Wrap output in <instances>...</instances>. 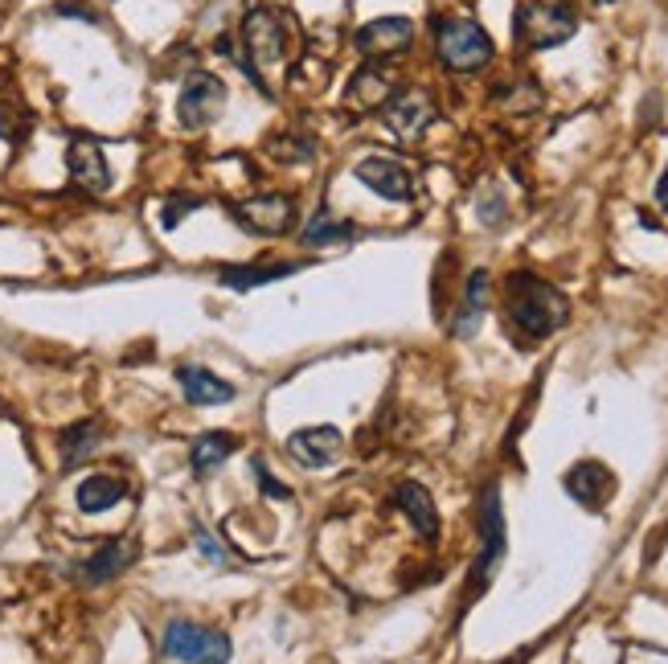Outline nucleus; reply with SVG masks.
Listing matches in <instances>:
<instances>
[{"instance_id":"nucleus-24","label":"nucleus","mask_w":668,"mask_h":664,"mask_svg":"<svg viewBox=\"0 0 668 664\" xmlns=\"http://www.w3.org/2000/svg\"><path fill=\"white\" fill-rule=\"evenodd\" d=\"M98 439H103L98 423H79V427L62 430V459H66V468H74L83 456H91L98 447Z\"/></svg>"},{"instance_id":"nucleus-1","label":"nucleus","mask_w":668,"mask_h":664,"mask_svg":"<svg viewBox=\"0 0 668 664\" xmlns=\"http://www.w3.org/2000/svg\"><path fill=\"white\" fill-rule=\"evenodd\" d=\"M571 320V300L545 279L516 271L509 276V324L530 336H550Z\"/></svg>"},{"instance_id":"nucleus-16","label":"nucleus","mask_w":668,"mask_h":664,"mask_svg":"<svg viewBox=\"0 0 668 664\" xmlns=\"http://www.w3.org/2000/svg\"><path fill=\"white\" fill-rule=\"evenodd\" d=\"M394 505L410 517V526L422 533L427 541L439 538V509H435L431 492L422 485H398V492H394Z\"/></svg>"},{"instance_id":"nucleus-2","label":"nucleus","mask_w":668,"mask_h":664,"mask_svg":"<svg viewBox=\"0 0 668 664\" xmlns=\"http://www.w3.org/2000/svg\"><path fill=\"white\" fill-rule=\"evenodd\" d=\"M435 50H439V62H443L447 70H460V74H472V70L488 66L492 54H497L484 25L472 21V17L439 21V29H435Z\"/></svg>"},{"instance_id":"nucleus-13","label":"nucleus","mask_w":668,"mask_h":664,"mask_svg":"<svg viewBox=\"0 0 668 664\" xmlns=\"http://www.w3.org/2000/svg\"><path fill=\"white\" fill-rule=\"evenodd\" d=\"M410 42H415V21H406V17H382V21L357 29V50L369 58L403 54L410 50Z\"/></svg>"},{"instance_id":"nucleus-4","label":"nucleus","mask_w":668,"mask_h":664,"mask_svg":"<svg viewBox=\"0 0 668 664\" xmlns=\"http://www.w3.org/2000/svg\"><path fill=\"white\" fill-rule=\"evenodd\" d=\"M242 45L251 54L254 66H271V62H283L292 54L295 45V25L288 13L279 9H251L247 21H242ZM251 62H247V74H254Z\"/></svg>"},{"instance_id":"nucleus-26","label":"nucleus","mask_w":668,"mask_h":664,"mask_svg":"<svg viewBox=\"0 0 668 664\" xmlns=\"http://www.w3.org/2000/svg\"><path fill=\"white\" fill-rule=\"evenodd\" d=\"M197 206H201V201H194V197H173V206L165 209V226L173 230V226H177V221H181L185 214H194Z\"/></svg>"},{"instance_id":"nucleus-21","label":"nucleus","mask_w":668,"mask_h":664,"mask_svg":"<svg viewBox=\"0 0 668 664\" xmlns=\"http://www.w3.org/2000/svg\"><path fill=\"white\" fill-rule=\"evenodd\" d=\"M488 271H472V279H468V291H463V317L456 320V332L460 336H472L476 324H480V317H484L488 308Z\"/></svg>"},{"instance_id":"nucleus-30","label":"nucleus","mask_w":668,"mask_h":664,"mask_svg":"<svg viewBox=\"0 0 668 664\" xmlns=\"http://www.w3.org/2000/svg\"><path fill=\"white\" fill-rule=\"evenodd\" d=\"M58 13H62V17H83V21H98V17L91 13V9H74V4H62Z\"/></svg>"},{"instance_id":"nucleus-23","label":"nucleus","mask_w":668,"mask_h":664,"mask_svg":"<svg viewBox=\"0 0 668 664\" xmlns=\"http://www.w3.org/2000/svg\"><path fill=\"white\" fill-rule=\"evenodd\" d=\"M345 238H353V226L341 218H333L328 209H321L316 218L304 226V242L307 247H333V242H345Z\"/></svg>"},{"instance_id":"nucleus-22","label":"nucleus","mask_w":668,"mask_h":664,"mask_svg":"<svg viewBox=\"0 0 668 664\" xmlns=\"http://www.w3.org/2000/svg\"><path fill=\"white\" fill-rule=\"evenodd\" d=\"M300 271V263H263V267H230L222 276L226 288H259V283H275V279Z\"/></svg>"},{"instance_id":"nucleus-19","label":"nucleus","mask_w":668,"mask_h":664,"mask_svg":"<svg viewBox=\"0 0 668 664\" xmlns=\"http://www.w3.org/2000/svg\"><path fill=\"white\" fill-rule=\"evenodd\" d=\"M234 435H226V430H206L201 439L194 443V452H189V464H194L197 476H206V471H213L218 464H226V459L234 456Z\"/></svg>"},{"instance_id":"nucleus-11","label":"nucleus","mask_w":668,"mask_h":664,"mask_svg":"<svg viewBox=\"0 0 668 664\" xmlns=\"http://www.w3.org/2000/svg\"><path fill=\"white\" fill-rule=\"evenodd\" d=\"M566 492H571V497L591 512L607 509V500L615 497L612 468L599 464V459H583V464H574V468L566 471Z\"/></svg>"},{"instance_id":"nucleus-29","label":"nucleus","mask_w":668,"mask_h":664,"mask_svg":"<svg viewBox=\"0 0 668 664\" xmlns=\"http://www.w3.org/2000/svg\"><path fill=\"white\" fill-rule=\"evenodd\" d=\"M656 206H660V209L668 214V168H665V177L656 180Z\"/></svg>"},{"instance_id":"nucleus-3","label":"nucleus","mask_w":668,"mask_h":664,"mask_svg":"<svg viewBox=\"0 0 668 664\" xmlns=\"http://www.w3.org/2000/svg\"><path fill=\"white\" fill-rule=\"evenodd\" d=\"M578 29V13L571 4H542V0H525L513 17V33L521 45L530 50H554V45L571 42Z\"/></svg>"},{"instance_id":"nucleus-25","label":"nucleus","mask_w":668,"mask_h":664,"mask_svg":"<svg viewBox=\"0 0 668 664\" xmlns=\"http://www.w3.org/2000/svg\"><path fill=\"white\" fill-rule=\"evenodd\" d=\"M25 127H29V115L17 103H4L0 98V139H9V144H17V139L25 136Z\"/></svg>"},{"instance_id":"nucleus-14","label":"nucleus","mask_w":668,"mask_h":664,"mask_svg":"<svg viewBox=\"0 0 668 664\" xmlns=\"http://www.w3.org/2000/svg\"><path fill=\"white\" fill-rule=\"evenodd\" d=\"M341 447H345V439L336 427H304L288 439V456L300 468H328V464H336Z\"/></svg>"},{"instance_id":"nucleus-17","label":"nucleus","mask_w":668,"mask_h":664,"mask_svg":"<svg viewBox=\"0 0 668 664\" xmlns=\"http://www.w3.org/2000/svg\"><path fill=\"white\" fill-rule=\"evenodd\" d=\"M394 95V74L386 66H365L353 74L345 98L353 103L357 111H369V107H382L386 98Z\"/></svg>"},{"instance_id":"nucleus-5","label":"nucleus","mask_w":668,"mask_h":664,"mask_svg":"<svg viewBox=\"0 0 668 664\" xmlns=\"http://www.w3.org/2000/svg\"><path fill=\"white\" fill-rule=\"evenodd\" d=\"M165 652L181 664H226L230 661V636L201 627V623L173 620L165 627Z\"/></svg>"},{"instance_id":"nucleus-6","label":"nucleus","mask_w":668,"mask_h":664,"mask_svg":"<svg viewBox=\"0 0 668 664\" xmlns=\"http://www.w3.org/2000/svg\"><path fill=\"white\" fill-rule=\"evenodd\" d=\"M222 103H226V83L218 74H206L197 70L194 79L185 83L181 98H177V120H181L189 132H201L209 127L218 115H222Z\"/></svg>"},{"instance_id":"nucleus-7","label":"nucleus","mask_w":668,"mask_h":664,"mask_svg":"<svg viewBox=\"0 0 668 664\" xmlns=\"http://www.w3.org/2000/svg\"><path fill=\"white\" fill-rule=\"evenodd\" d=\"M480 558H476V574H472V591L488 587L497 567L504 558V509H501V492L488 488L484 500H480Z\"/></svg>"},{"instance_id":"nucleus-12","label":"nucleus","mask_w":668,"mask_h":664,"mask_svg":"<svg viewBox=\"0 0 668 664\" xmlns=\"http://www.w3.org/2000/svg\"><path fill=\"white\" fill-rule=\"evenodd\" d=\"M357 180L369 185L374 194H382L386 201H410L415 197V177H410V168L403 160H394V156H369L357 165Z\"/></svg>"},{"instance_id":"nucleus-15","label":"nucleus","mask_w":668,"mask_h":664,"mask_svg":"<svg viewBox=\"0 0 668 664\" xmlns=\"http://www.w3.org/2000/svg\"><path fill=\"white\" fill-rule=\"evenodd\" d=\"M177 382H181L185 398L194 402V406H226V402L234 398V386L222 382L218 374H209L206 365H181Z\"/></svg>"},{"instance_id":"nucleus-27","label":"nucleus","mask_w":668,"mask_h":664,"mask_svg":"<svg viewBox=\"0 0 668 664\" xmlns=\"http://www.w3.org/2000/svg\"><path fill=\"white\" fill-rule=\"evenodd\" d=\"M194 541H197V550L206 553L209 562H226V550H222V546H218L213 538H209L206 529H194Z\"/></svg>"},{"instance_id":"nucleus-9","label":"nucleus","mask_w":668,"mask_h":664,"mask_svg":"<svg viewBox=\"0 0 668 664\" xmlns=\"http://www.w3.org/2000/svg\"><path fill=\"white\" fill-rule=\"evenodd\" d=\"M295 218V206L292 197L283 194H267V197H251V201H238L234 206V221L247 226L251 235H263V238H275L283 235Z\"/></svg>"},{"instance_id":"nucleus-18","label":"nucleus","mask_w":668,"mask_h":664,"mask_svg":"<svg viewBox=\"0 0 668 664\" xmlns=\"http://www.w3.org/2000/svg\"><path fill=\"white\" fill-rule=\"evenodd\" d=\"M132 558H136V546L132 541H107L103 550L86 562V570H83V579L86 582H107V579H115L119 570H127L132 567Z\"/></svg>"},{"instance_id":"nucleus-8","label":"nucleus","mask_w":668,"mask_h":664,"mask_svg":"<svg viewBox=\"0 0 668 664\" xmlns=\"http://www.w3.org/2000/svg\"><path fill=\"white\" fill-rule=\"evenodd\" d=\"M382 120L398 139H418L435 124V103L427 91H398V95L386 98Z\"/></svg>"},{"instance_id":"nucleus-10","label":"nucleus","mask_w":668,"mask_h":664,"mask_svg":"<svg viewBox=\"0 0 668 664\" xmlns=\"http://www.w3.org/2000/svg\"><path fill=\"white\" fill-rule=\"evenodd\" d=\"M66 168H70V180L86 189V194H107L112 189V168H107V156L98 148L95 139L86 136H74L66 148Z\"/></svg>"},{"instance_id":"nucleus-28","label":"nucleus","mask_w":668,"mask_h":664,"mask_svg":"<svg viewBox=\"0 0 668 664\" xmlns=\"http://www.w3.org/2000/svg\"><path fill=\"white\" fill-rule=\"evenodd\" d=\"M254 471H259V485L267 488V497H288V488H283V485H275V480H271V476H267V468H263V464H254Z\"/></svg>"},{"instance_id":"nucleus-20","label":"nucleus","mask_w":668,"mask_h":664,"mask_svg":"<svg viewBox=\"0 0 668 664\" xmlns=\"http://www.w3.org/2000/svg\"><path fill=\"white\" fill-rule=\"evenodd\" d=\"M74 497H79V509L83 512H107L112 505L124 500V480H115V476H86Z\"/></svg>"}]
</instances>
